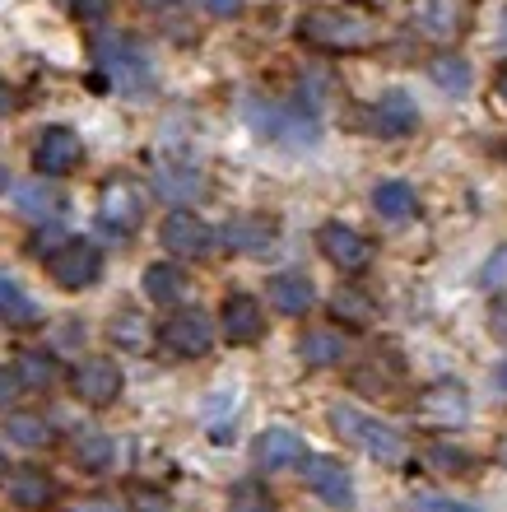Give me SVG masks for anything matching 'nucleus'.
<instances>
[{"label":"nucleus","instance_id":"nucleus-27","mask_svg":"<svg viewBox=\"0 0 507 512\" xmlns=\"http://www.w3.org/2000/svg\"><path fill=\"white\" fill-rule=\"evenodd\" d=\"M373 210H377V219H387V224H405V219L419 210L414 187L410 182H382V187L373 191Z\"/></svg>","mask_w":507,"mask_h":512},{"label":"nucleus","instance_id":"nucleus-41","mask_svg":"<svg viewBox=\"0 0 507 512\" xmlns=\"http://www.w3.org/2000/svg\"><path fill=\"white\" fill-rule=\"evenodd\" d=\"M205 10L219 14V19H233V14L242 10V0H205Z\"/></svg>","mask_w":507,"mask_h":512},{"label":"nucleus","instance_id":"nucleus-47","mask_svg":"<svg viewBox=\"0 0 507 512\" xmlns=\"http://www.w3.org/2000/svg\"><path fill=\"white\" fill-rule=\"evenodd\" d=\"M0 471H5V457H0Z\"/></svg>","mask_w":507,"mask_h":512},{"label":"nucleus","instance_id":"nucleus-21","mask_svg":"<svg viewBox=\"0 0 507 512\" xmlns=\"http://www.w3.org/2000/svg\"><path fill=\"white\" fill-rule=\"evenodd\" d=\"M312 303H317V289H312V280L298 275V270H284V275L270 280V308L284 312V317H307Z\"/></svg>","mask_w":507,"mask_h":512},{"label":"nucleus","instance_id":"nucleus-30","mask_svg":"<svg viewBox=\"0 0 507 512\" xmlns=\"http://www.w3.org/2000/svg\"><path fill=\"white\" fill-rule=\"evenodd\" d=\"M428 80L452 98L466 94L470 89V61H461V56H452V52H438L433 61H428Z\"/></svg>","mask_w":507,"mask_h":512},{"label":"nucleus","instance_id":"nucleus-33","mask_svg":"<svg viewBox=\"0 0 507 512\" xmlns=\"http://www.w3.org/2000/svg\"><path fill=\"white\" fill-rule=\"evenodd\" d=\"M228 512H275V499L261 480H242L228 489Z\"/></svg>","mask_w":507,"mask_h":512},{"label":"nucleus","instance_id":"nucleus-29","mask_svg":"<svg viewBox=\"0 0 507 512\" xmlns=\"http://www.w3.org/2000/svg\"><path fill=\"white\" fill-rule=\"evenodd\" d=\"M0 322H10V326H38L42 322L38 303H33L10 275H0Z\"/></svg>","mask_w":507,"mask_h":512},{"label":"nucleus","instance_id":"nucleus-8","mask_svg":"<svg viewBox=\"0 0 507 512\" xmlns=\"http://www.w3.org/2000/svg\"><path fill=\"white\" fill-rule=\"evenodd\" d=\"M84 163V140L70 126H47L33 145V173L42 177H61V173H75Z\"/></svg>","mask_w":507,"mask_h":512},{"label":"nucleus","instance_id":"nucleus-45","mask_svg":"<svg viewBox=\"0 0 507 512\" xmlns=\"http://www.w3.org/2000/svg\"><path fill=\"white\" fill-rule=\"evenodd\" d=\"M5 191H10V168L0 163V196H5Z\"/></svg>","mask_w":507,"mask_h":512},{"label":"nucleus","instance_id":"nucleus-22","mask_svg":"<svg viewBox=\"0 0 507 512\" xmlns=\"http://www.w3.org/2000/svg\"><path fill=\"white\" fill-rule=\"evenodd\" d=\"M10 499H14V508L42 512L56 499V480L47 471H38V466H24V471L10 475Z\"/></svg>","mask_w":507,"mask_h":512},{"label":"nucleus","instance_id":"nucleus-34","mask_svg":"<svg viewBox=\"0 0 507 512\" xmlns=\"http://www.w3.org/2000/svg\"><path fill=\"white\" fill-rule=\"evenodd\" d=\"M410 512H480L475 503H461V499H447V494H419L410 503Z\"/></svg>","mask_w":507,"mask_h":512},{"label":"nucleus","instance_id":"nucleus-20","mask_svg":"<svg viewBox=\"0 0 507 512\" xmlns=\"http://www.w3.org/2000/svg\"><path fill=\"white\" fill-rule=\"evenodd\" d=\"M307 489L317 494L321 503H331V508H349L354 503V480H349V471L340 466L335 457H307Z\"/></svg>","mask_w":507,"mask_h":512},{"label":"nucleus","instance_id":"nucleus-5","mask_svg":"<svg viewBox=\"0 0 507 512\" xmlns=\"http://www.w3.org/2000/svg\"><path fill=\"white\" fill-rule=\"evenodd\" d=\"M47 275H52L61 289H89V284H98V275H103V252H98L94 243H84V238H66V243L56 247V252H47Z\"/></svg>","mask_w":507,"mask_h":512},{"label":"nucleus","instance_id":"nucleus-39","mask_svg":"<svg viewBox=\"0 0 507 512\" xmlns=\"http://www.w3.org/2000/svg\"><path fill=\"white\" fill-rule=\"evenodd\" d=\"M489 331H494L498 340H507V294L494 298V308H489Z\"/></svg>","mask_w":507,"mask_h":512},{"label":"nucleus","instance_id":"nucleus-10","mask_svg":"<svg viewBox=\"0 0 507 512\" xmlns=\"http://www.w3.org/2000/svg\"><path fill=\"white\" fill-rule=\"evenodd\" d=\"M414 28L433 42H456L470 28V0H414Z\"/></svg>","mask_w":507,"mask_h":512},{"label":"nucleus","instance_id":"nucleus-1","mask_svg":"<svg viewBox=\"0 0 507 512\" xmlns=\"http://www.w3.org/2000/svg\"><path fill=\"white\" fill-rule=\"evenodd\" d=\"M298 38L317 52H368L377 42V24L354 5H317V10H303Z\"/></svg>","mask_w":507,"mask_h":512},{"label":"nucleus","instance_id":"nucleus-6","mask_svg":"<svg viewBox=\"0 0 507 512\" xmlns=\"http://www.w3.org/2000/svg\"><path fill=\"white\" fill-rule=\"evenodd\" d=\"M247 117L256 122V131L280 145H317V117H307V108H280V103H247Z\"/></svg>","mask_w":507,"mask_h":512},{"label":"nucleus","instance_id":"nucleus-11","mask_svg":"<svg viewBox=\"0 0 507 512\" xmlns=\"http://www.w3.org/2000/svg\"><path fill=\"white\" fill-rule=\"evenodd\" d=\"M317 247H321V256H326L335 270H345V275H359V270L373 261V243H368L359 229H349V224H321Z\"/></svg>","mask_w":507,"mask_h":512},{"label":"nucleus","instance_id":"nucleus-12","mask_svg":"<svg viewBox=\"0 0 507 512\" xmlns=\"http://www.w3.org/2000/svg\"><path fill=\"white\" fill-rule=\"evenodd\" d=\"M70 387L84 405H112L121 396V368L112 359H80L75 373H70Z\"/></svg>","mask_w":507,"mask_h":512},{"label":"nucleus","instance_id":"nucleus-44","mask_svg":"<svg viewBox=\"0 0 507 512\" xmlns=\"http://www.w3.org/2000/svg\"><path fill=\"white\" fill-rule=\"evenodd\" d=\"M494 89H498V98H503V103H507V66H503V70H498V80H494Z\"/></svg>","mask_w":507,"mask_h":512},{"label":"nucleus","instance_id":"nucleus-42","mask_svg":"<svg viewBox=\"0 0 507 512\" xmlns=\"http://www.w3.org/2000/svg\"><path fill=\"white\" fill-rule=\"evenodd\" d=\"M135 512H163V499L145 494V489H135Z\"/></svg>","mask_w":507,"mask_h":512},{"label":"nucleus","instance_id":"nucleus-37","mask_svg":"<svg viewBox=\"0 0 507 512\" xmlns=\"http://www.w3.org/2000/svg\"><path fill=\"white\" fill-rule=\"evenodd\" d=\"M480 280L489 284V289H503V284H507V247L494 256V261H489V266H484V275H480Z\"/></svg>","mask_w":507,"mask_h":512},{"label":"nucleus","instance_id":"nucleus-15","mask_svg":"<svg viewBox=\"0 0 507 512\" xmlns=\"http://www.w3.org/2000/svg\"><path fill=\"white\" fill-rule=\"evenodd\" d=\"M219 331H224L228 345H256L266 331V312L252 294H228L224 308H219Z\"/></svg>","mask_w":507,"mask_h":512},{"label":"nucleus","instance_id":"nucleus-35","mask_svg":"<svg viewBox=\"0 0 507 512\" xmlns=\"http://www.w3.org/2000/svg\"><path fill=\"white\" fill-rule=\"evenodd\" d=\"M70 10H75V19H84V24H103L107 14H112V0H70Z\"/></svg>","mask_w":507,"mask_h":512},{"label":"nucleus","instance_id":"nucleus-19","mask_svg":"<svg viewBox=\"0 0 507 512\" xmlns=\"http://www.w3.org/2000/svg\"><path fill=\"white\" fill-rule=\"evenodd\" d=\"M205 173L196 163H177V159H163L154 168V191H159V201L168 205H191L196 196H205Z\"/></svg>","mask_w":507,"mask_h":512},{"label":"nucleus","instance_id":"nucleus-28","mask_svg":"<svg viewBox=\"0 0 507 512\" xmlns=\"http://www.w3.org/2000/svg\"><path fill=\"white\" fill-rule=\"evenodd\" d=\"M14 373L24 382V391H47L61 382V364H56L52 354H38V350H24L14 359Z\"/></svg>","mask_w":507,"mask_h":512},{"label":"nucleus","instance_id":"nucleus-3","mask_svg":"<svg viewBox=\"0 0 507 512\" xmlns=\"http://www.w3.org/2000/svg\"><path fill=\"white\" fill-rule=\"evenodd\" d=\"M94 61L103 70V80L121 94H145L154 84V66H149V52L126 33H107L98 28L94 33Z\"/></svg>","mask_w":507,"mask_h":512},{"label":"nucleus","instance_id":"nucleus-16","mask_svg":"<svg viewBox=\"0 0 507 512\" xmlns=\"http://www.w3.org/2000/svg\"><path fill=\"white\" fill-rule=\"evenodd\" d=\"M14 215L28 219V224H56L66 215V191L47 177H33L24 187H14Z\"/></svg>","mask_w":507,"mask_h":512},{"label":"nucleus","instance_id":"nucleus-32","mask_svg":"<svg viewBox=\"0 0 507 512\" xmlns=\"http://www.w3.org/2000/svg\"><path fill=\"white\" fill-rule=\"evenodd\" d=\"M424 466L438 475H470L475 471V457L456 443H433V447H424Z\"/></svg>","mask_w":507,"mask_h":512},{"label":"nucleus","instance_id":"nucleus-18","mask_svg":"<svg viewBox=\"0 0 507 512\" xmlns=\"http://www.w3.org/2000/svg\"><path fill=\"white\" fill-rule=\"evenodd\" d=\"M224 243L242 256H270L280 243V224L266 215H233L224 224Z\"/></svg>","mask_w":507,"mask_h":512},{"label":"nucleus","instance_id":"nucleus-24","mask_svg":"<svg viewBox=\"0 0 507 512\" xmlns=\"http://www.w3.org/2000/svg\"><path fill=\"white\" fill-rule=\"evenodd\" d=\"M298 354H303L307 368H335L345 359V336L331 331V326H312V331H303V340H298Z\"/></svg>","mask_w":507,"mask_h":512},{"label":"nucleus","instance_id":"nucleus-17","mask_svg":"<svg viewBox=\"0 0 507 512\" xmlns=\"http://www.w3.org/2000/svg\"><path fill=\"white\" fill-rule=\"evenodd\" d=\"M252 461H256V471H289V466H303L307 461V443L294 429L275 424V429H266L252 443Z\"/></svg>","mask_w":507,"mask_h":512},{"label":"nucleus","instance_id":"nucleus-43","mask_svg":"<svg viewBox=\"0 0 507 512\" xmlns=\"http://www.w3.org/2000/svg\"><path fill=\"white\" fill-rule=\"evenodd\" d=\"M10 108H14V94H10V84L0 80V117H5V112H10Z\"/></svg>","mask_w":507,"mask_h":512},{"label":"nucleus","instance_id":"nucleus-14","mask_svg":"<svg viewBox=\"0 0 507 512\" xmlns=\"http://www.w3.org/2000/svg\"><path fill=\"white\" fill-rule=\"evenodd\" d=\"M368 126H373V135H382V140H405V135L419 126V103H414L405 89H387V94L373 103V112H368Z\"/></svg>","mask_w":507,"mask_h":512},{"label":"nucleus","instance_id":"nucleus-4","mask_svg":"<svg viewBox=\"0 0 507 512\" xmlns=\"http://www.w3.org/2000/svg\"><path fill=\"white\" fill-rule=\"evenodd\" d=\"M98 224H103L112 238H131L145 224V196L131 177H112L98 191Z\"/></svg>","mask_w":507,"mask_h":512},{"label":"nucleus","instance_id":"nucleus-31","mask_svg":"<svg viewBox=\"0 0 507 512\" xmlns=\"http://www.w3.org/2000/svg\"><path fill=\"white\" fill-rule=\"evenodd\" d=\"M331 317L335 322H349V326H373L377 308H373V298L368 294H359L354 284H345V289L331 298Z\"/></svg>","mask_w":507,"mask_h":512},{"label":"nucleus","instance_id":"nucleus-2","mask_svg":"<svg viewBox=\"0 0 507 512\" xmlns=\"http://www.w3.org/2000/svg\"><path fill=\"white\" fill-rule=\"evenodd\" d=\"M326 424L335 429V438H345L349 447H359L368 461H382V466H396L405 457V438L391 429L387 419L368 415L359 405H331L326 410Z\"/></svg>","mask_w":507,"mask_h":512},{"label":"nucleus","instance_id":"nucleus-9","mask_svg":"<svg viewBox=\"0 0 507 512\" xmlns=\"http://www.w3.org/2000/svg\"><path fill=\"white\" fill-rule=\"evenodd\" d=\"M159 238H163V247L173 256H182V261H205V256L214 252V229L205 219L191 215V210H173V215L163 219Z\"/></svg>","mask_w":507,"mask_h":512},{"label":"nucleus","instance_id":"nucleus-46","mask_svg":"<svg viewBox=\"0 0 507 512\" xmlns=\"http://www.w3.org/2000/svg\"><path fill=\"white\" fill-rule=\"evenodd\" d=\"M498 387L507 391V359H503V364H498Z\"/></svg>","mask_w":507,"mask_h":512},{"label":"nucleus","instance_id":"nucleus-7","mask_svg":"<svg viewBox=\"0 0 507 512\" xmlns=\"http://www.w3.org/2000/svg\"><path fill=\"white\" fill-rule=\"evenodd\" d=\"M159 345L168 354H177V359H201V354H210V345H214V322L201 308L173 312L159 331Z\"/></svg>","mask_w":507,"mask_h":512},{"label":"nucleus","instance_id":"nucleus-40","mask_svg":"<svg viewBox=\"0 0 507 512\" xmlns=\"http://www.w3.org/2000/svg\"><path fill=\"white\" fill-rule=\"evenodd\" d=\"M66 512H121V508L112 499H80L75 508H66Z\"/></svg>","mask_w":507,"mask_h":512},{"label":"nucleus","instance_id":"nucleus-23","mask_svg":"<svg viewBox=\"0 0 507 512\" xmlns=\"http://www.w3.org/2000/svg\"><path fill=\"white\" fill-rule=\"evenodd\" d=\"M112 452H117V447H112V438H107L103 429H94V424H80V429L70 433V457L80 461L84 471H107V466H112Z\"/></svg>","mask_w":507,"mask_h":512},{"label":"nucleus","instance_id":"nucleus-25","mask_svg":"<svg viewBox=\"0 0 507 512\" xmlns=\"http://www.w3.org/2000/svg\"><path fill=\"white\" fill-rule=\"evenodd\" d=\"M5 433H10V443L24 447V452H38V447H47L56 438L52 419L38 415V410H10V415H5Z\"/></svg>","mask_w":507,"mask_h":512},{"label":"nucleus","instance_id":"nucleus-13","mask_svg":"<svg viewBox=\"0 0 507 512\" xmlns=\"http://www.w3.org/2000/svg\"><path fill=\"white\" fill-rule=\"evenodd\" d=\"M419 419L428 424H442V429H456V424H466L470 419V396L461 382H433V387L419 391Z\"/></svg>","mask_w":507,"mask_h":512},{"label":"nucleus","instance_id":"nucleus-36","mask_svg":"<svg viewBox=\"0 0 507 512\" xmlns=\"http://www.w3.org/2000/svg\"><path fill=\"white\" fill-rule=\"evenodd\" d=\"M112 340L140 345V317H135V312H117V322H112Z\"/></svg>","mask_w":507,"mask_h":512},{"label":"nucleus","instance_id":"nucleus-38","mask_svg":"<svg viewBox=\"0 0 507 512\" xmlns=\"http://www.w3.org/2000/svg\"><path fill=\"white\" fill-rule=\"evenodd\" d=\"M24 391V382H19V373L14 368H0V405H10L14 396Z\"/></svg>","mask_w":507,"mask_h":512},{"label":"nucleus","instance_id":"nucleus-26","mask_svg":"<svg viewBox=\"0 0 507 512\" xmlns=\"http://www.w3.org/2000/svg\"><path fill=\"white\" fill-rule=\"evenodd\" d=\"M145 298L149 303H159V308H168V303H182V294H187V275H182V266H173V261H154V266H145Z\"/></svg>","mask_w":507,"mask_h":512}]
</instances>
